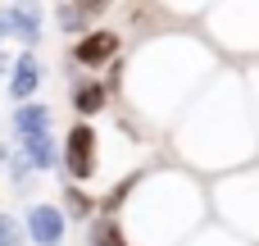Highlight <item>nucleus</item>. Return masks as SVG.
Segmentation results:
<instances>
[{"mask_svg":"<svg viewBox=\"0 0 259 246\" xmlns=\"http://www.w3.org/2000/svg\"><path fill=\"white\" fill-rule=\"evenodd\" d=\"M59 169L73 178V187H87L100 173V132L91 123H73L59 142Z\"/></svg>","mask_w":259,"mask_h":246,"instance_id":"nucleus-6","label":"nucleus"},{"mask_svg":"<svg viewBox=\"0 0 259 246\" xmlns=\"http://www.w3.org/2000/svg\"><path fill=\"white\" fill-rule=\"evenodd\" d=\"M0 164H9V183H14V187H27V183H32V164H27L18 151H5V146H0Z\"/></svg>","mask_w":259,"mask_h":246,"instance_id":"nucleus-18","label":"nucleus"},{"mask_svg":"<svg viewBox=\"0 0 259 246\" xmlns=\"http://www.w3.org/2000/svg\"><path fill=\"white\" fill-rule=\"evenodd\" d=\"M182 246H246V242H241L237 233H228L223 224H205V228H200L196 237H187Z\"/></svg>","mask_w":259,"mask_h":246,"instance_id":"nucleus-17","label":"nucleus"},{"mask_svg":"<svg viewBox=\"0 0 259 246\" xmlns=\"http://www.w3.org/2000/svg\"><path fill=\"white\" fill-rule=\"evenodd\" d=\"M5 14V23H9V37L14 41H23V50H36L41 46V9L36 5H5L0 9Z\"/></svg>","mask_w":259,"mask_h":246,"instance_id":"nucleus-12","label":"nucleus"},{"mask_svg":"<svg viewBox=\"0 0 259 246\" xmlns=\"http://www.w3.org/2000/svg\"><path fill=\"white\" fill-rule=\"evenodd\" d=\"M18 155L32 164V173H50V169H59V142H55L50 132L18 137Z\"/></svg>","mask_w":259,"mask_h":246,"instance_id":"nucleus-13","label":"nucleus"},{"mask_svg":"<svg viewBox=\"0 0 259 246\" xmlns=\"http://www.w3.org/2000/svg\"><path fill=\"white\" fill-rule=\"evenodd\" d=\"M209 205L219 210V224L237 233L246 246H259V164L228 173L209 187Z\"/></svg>","mask_w":259,"mask_h":246,"instance_id":"nucleus-4","label":"nucleus"},{"mask_svg":"<svg viewBox=\"0 0 259 246\" xmlns=\"http://www.w3.org/2000/svg\"><path fill=\"white\" fill-rule=\"evenodd\" d=\"M173 155L196 178H228L241 169H255L259 160V128L246 96V78L237 68H219L200 96L182 110L173 123Z\"/></svg>","mask_w":259,"mask_h":246,"instance_id":"nucleus-1","label":"nucleus"},{"mask_svg":"<svg viewBox=\"0 0 259 246\" xmlns=\"http://www.w3.org/2000/svg\"><path fill=\"white\" fill-rule=\"evenodd\" d=\"M200 32L214 55H259V0H228L200 9Z\"/></svg>","mask_w":259,"mask_h":246,"instance_id":"nucleus-5","label":"nucleus"},{"mask_svg":"<svg viewBox=\"0 0 259 246\" xmlns=\"http://www.w3.org/2000/svg\"><path fill=\"white\" fill-rule=\"evenodd\" d=\"M59 210H64V219H77V224H91L96 215H100V201L87 192V187H64L59 192Z\"/></svg>","mask_w":259,"mask_h":246,"instance_id":"nucleus-15","label":"nucleus"},{"mask_svg":"<svg viewBox=\"0 0 259 246\" xmlns=\"http://www.w3.org/2000/svg\"><path fill=\"white\" fill-rule=\"evenodd\" d=\"M9 68H14V59H9V55H0V78H9Z\"/></svg>","mask_w":259,"mask_h":246,"instance_id":"nucleus-21","label":"nucleus"},{"mask_svg":"<svg viewBox=\"0 0 259 246\" xmlns=\"http://www.w3.org/2000/svg\"><path fill=\"white\" fill-rule=\"evenodd\" d=\"M68 105H73L77 123H91L96 114H105V110H109V91H105V82H100V78L73 73V82H68Z\"/></svg>","mask_w":259,"mask_h":246,"instance_id":"nucleus-9","label":"nucleus"},{"mask_svg":"<svg viewBox=\"0 0 259 246\" xmlns=\"http://www.w3.org/2000/svg\"><path fill=\"white\" fill-rule=\"evenodd\" d=\"M123 50V27H91L87 37H77L68 46V64L73 68H109L118 64Z\"/></svg>","mask_w":259,"mask_h":246,"instance_id":"nucleus-7","label":"nucleus"},{"mask_svg":"<svg viewBox=\"0 0 259 246\" xmlns=\"http://www.w3.org/2000/svg\"><path fill=\"white\" fill-rule=\"evenodd\" d=\"M5 37H9V23H5V14H0V41H5Z\"/></svg>","mask_w":259,"mask_h":246,"instance_id":"nucleus-22","label":"nucleus"},{"mask_svg":"<svg viewBox=\"0 0 259 246\" xmlns=\"http://www.w3.org/2000/svg\"><path fill=\"white\" fill-rule=\"evenodd\" d=\"M41 78H46V68H41V55H36V50H23V55L14 59V68H9V100H14V105H27V100H36V91H41Z\"/></svg>","mask_w":259,"mask_h":246,"instance_id":"nucleus-10","label":"nucleus"},{"mask_svg":"<svg viewBox=\"0 0 259 246\" xmlns=\"http://www.w3.org/2000/svg\"><path fill=\"white\" fill-rule=\"evenodd\" d=\"M64 228H68V219L50 201H32L27 215H23V233H27V242H36V246H59L64 242Z\"/></svg>","mask_w":259,"mask_h":246,"instance_id":"nucleus-8","label":"nucleus"},{"mask_svg":"<svg viewBox=\"0 0 259 246\" xmlns=\"http://www.w3.org/2000/svg\"><path fill=\"white\" fill-rule=\"evenodd\" d=\"M87 246H132V242H127V233H123V224H118V219L96 215V219H91V228H87Z\"/></svg>","mask_w":259,"mask_h":246,"instance_id":"nucleus-16","label":"nucleus"},{"mask_svg":"<svg viewBox=\"0 0 259 246\" xmlns=\"http://www.w3.org/2000/svg\"><path fill=\"white\" fill-rule=\"evenodd\" d=\"M123 100L127 110L141 119V132L150 137V128H168L182 119V110L200 96V87L219 73V55L205 37L187 32V27H168L146 37L127 59H123Z\"/></svg>","mask_w":259,"mask_h":246,"instance_id":"nucleus-2","label":"nucleus"},{"mask_svg":"<svg viewBox=\"0 0 259 246\" xmlns=\"http://www.w3.org/2000/svg\"><path fill=\"white\" fill-rule=\"evenodd\" d=\"M0 246H27L23 224H18L14 215H5V210H0Z\"/></svg>","mask_w":259,"mask_h":246,"instance_id":"nucleus-19","label":"nucleus"},{"mask_svg":"<svg viewBox=\"0 0 259 246\" xmlns=\"http://www.w3.org/2000/svg\"><path fill=\"white\" fill-rule=\"evenodd\" d=\"M209 192L187 169H146L118 215L132 246H182L205 228Z\"/></svg>","mask_w":259,"mask_h":246,"instance_id":"nucleus-3","label":"nucleus"},{"mask_svg":"<svg viewBox=\"0 0 259 246\" xmlns=\"http://www.w3.org/2000/svg\"><path fill=\"white\" fill-rule=\"evenodd\" d=\"M241 78H246V96H250V110H255V128H259V59L250 68H241Z\"/></svg>","mask_w":259,"mask_h":246,"instance_id":"nucleus-20","label":"nucleus"},{"mask_svg":"<svg viewBox=\"0 0 259 246\" xmlns=\"http://www.w3.org/2000/svg\"><path fill=\"white\" fill-rule=\"evenodd\" d=\"M9 128H14V137H36V132H50V105H46V100L14 105V114H9Z\"/></svg>","mask_w":259,"mask_h":246,"instance_id":"nucleus-14","label":"nucleus"},{"mask_svg":"<svg viewBox=\"0 0 259 246\" xmlns=\"http://www.w3.org/2000/svg\"><path fill=\"white\" fill-rule=\"evenodd\" d=\"M109 14V5L105 0H64V5H55V23H59V32H68V37H87L91 32V23L96 18H105Z\"/></svg>","mask_w":259,"mask_h":246,"instance_id":"nucleus-11","label":"nucleus"}]
</instances>
